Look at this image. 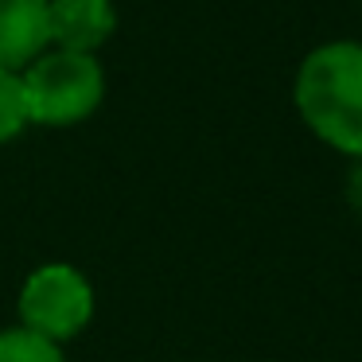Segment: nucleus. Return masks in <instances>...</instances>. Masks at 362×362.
<instances>
[{
    "instance_id": "nucleus-4",
    "label": "nucleus",
    "mask_w": 362,
    "mask_h": 362,
    "mask_svg": "<svg viewBox=\"0 0 362 362\" xmlns=\"http://www.w3.org/2000/svg\"><path fill=\"white\" fill-rule=\"evenodd\" d=\"M51 16V47L98 55L117 32L113 0H47Z\"/></svg>"
},
{
    "instance_id": "nucleus-5",
    "label": "nucleus",
    "mask_w": 362,
    "mask_h": 362,
    "mask_svg": "<svg viewBox=\"0 0 362 362\" xmlns=\"http://www.w3.org/2000/svg\"><path fill=\"white\" fill-rule=\"evenodd\" d=\"M43 51H51L47 0H0V66L28 71Z\"/></svg>"
},
{
    "instance_id": "nucleus-8",
    "label": "nucleus",
    "mask_w": 362,
    "mask_h": 362,
    "mask_svg": "<svg viewBox=\"0 0 362 362\" xmlns=\"http://www.w3.org/2000/svg\"><path fill=\"white\" fill-rule=\"evenodd\" d=\"M346 199H351V206L362 214V160H354L351 175H346Z\"/></svg>"
},
{
    "instance_id": "nucleus-1",
    "label": "nucleus",
    "mask_w": 362,
    "mask_h": 362,
    "mask_svg": "<svg viewBox=\"0 0 362 362\" xmlns=\"http://www.w3.org/2000/svg\"><path fill=\"white\" fill-rule=\"evenodd\" d=\"M292 102L327 148L362 160V43L331 40L308 51L292 82Z\"/></svg>"
},
{
    "instance_id": "nucleus-6",
    "label": "nucleus",
    "mask_w": 362,
    "mask_h": 362,
    "mask_svg": "<svg viewBox=\"0 0 362 362\" xmlns=\"http://www.w3.org/2000/svg\"><path fill=\"white\" fill-rule=\"evenodd\" d=\"M28 125H32V117H28L24 78H20V71H4L0 66V144L16 141Z\"/></svg>"
},
{
    "instance_id": "nucleus-2",
    "label": "nucleus",
    "mask_w": 362,
    "mask_h": 362,
    "mask_svg": "<svg viewBox=\"0 0 362 362\" xmlns=\"http://www.w3.org/2000/svg\"><path fill=\"white\" fill-rule=\"evenodd\" d=\"M24 78V98H28V117L32 125L47 129H66L78 121L94 117L98 105L105 102V71L98 55H78V51H43Z\"/></svg>"
},
{
    "instance_id": "nucleus-3",
    "label": "nucleus",
    "mask_w": 362,
    "mask_h": 362,
    "mask_svg": "<svg viewBox=\"0 0 362 362\" xmlns=\"http://www.w3.org/2000/svg\"><path fill=\"white\" fill-rule=\"evenodd\" d=\"M16 315L24 331L63 346L66 339L82 335L94 320V288L82 269L66 261H47L24 281Z\"/></svg>"
},
{
    "instance_id": "nucleus-7",
    "label": "nucleus",
    "mask_w": 362,
    "mask_h": 362,
    "mask_svg": "<svg viewBox=\"0 0 362 362\" xmlns=\"http://www.w3.org/2000/svg\"><path fill=\"white\" fill-rule=\"evenodd\" d=\"M0 362H66L63 346L32 335L24 327L0 331Z\"/></svg>"
}]
</instances>
